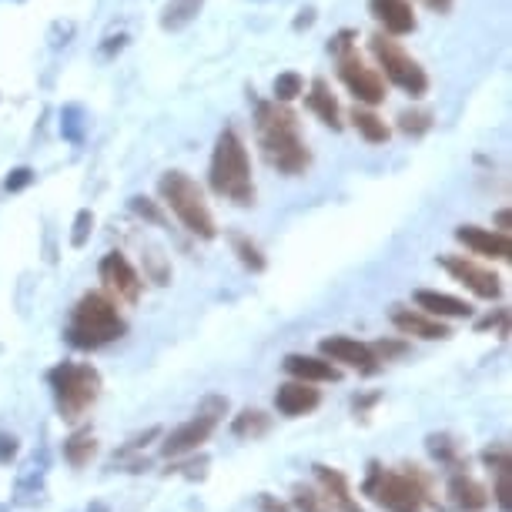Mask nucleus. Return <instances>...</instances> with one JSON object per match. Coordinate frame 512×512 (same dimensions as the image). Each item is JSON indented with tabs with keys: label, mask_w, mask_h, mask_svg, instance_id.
<instances>
[{
	"label": "nucleus",
	"mask_w": 512,
	"mask_h": 512,
	"mask_svg": "<svg viewBox=\"0 0 512 512\" xmlns=\"http://www.w3.org/2000/svg\"><path fill=\"white\" fill-rule=\"evenodd\" d=\"M295 506L298 512H332L325 496H318V492H312L308 486H295Z\"/></svg>",
	"instance_id": "obj_30"
},
{
	"label": "nucleus",
	"mask_w": 512,
	"mask_h": 512,
	"mask_svg": "<svg viewBox=\"0 0 512 512\" xmlns=\"http://www.w3.org/2000/svg\"><path fill=\"white\" fill-rule=\"evenodd\" d=\"M268 425H272V419L262 412V409H245L241 415H235V436H241V439H258V436H265L268 432Z\"/></svg>",
	"instance_id": "obj_25"
},
{
	"label": "nucleus",
	"mask_w": 512,
	"mask_h": 512,
	"mask_svg": "<svg viewBox=\"0 0 512 512\" xmlns=\"http://www.w3.org/2000/svg\"><path fill=\"white\" fill-rule=\"evenodd\" d=\"M201 7H205V0H168L161 14V27L164 31H181L201 14Z\"/></svg>",
	"instance_id": "obj_22"
},
{
	"label": "nucleus",
	"mask_w": 512,
	"mask_h": 512,
	"mask_svg": "<svg viewBox=\"0 0 512 512\" xmlns=\"http://www.w3.org/2000/svg\"><path fill=\"white\" fill-rule=\"evenodd\" d=\"M372 54L379 57L385 77H389L395 88H402L405 94H412V98H422V94L429 91V77H425L419 61L405 54L395 41H385L382 34H375L372 37Z\"/></svg>",
	"instance_id": "obj_8"
},
{
	"label": "nucleus",
	"mask_w": 512,
	"mask_h": 512,
	"mask_svg": "<svg viewBox=\"0 0 512 512\" xmlns=\"http://www.w3.org/2000/svg\"><path fill=\"white\" fill-rule=\"evenodd\" d=\"M352 124H355V131H359L365 141H372V144L389 141V128H385V121L379 118V114H372L365 108H355L352 111Z\"/></svg>",
	"instance_id": "obj_24"
},
{
	"label": "nucleus",
	"mask_w": 512,
	"mask_h": 512,
	"mask_svg": "<svg viewBox=\"0 0 512 512\" xmlns=\"http://www.w3.org/2000/svg\"><path fill=\"white\" fill-rule=\"evenodd\" d=\"M422 4L429 7V11H436V14H446L452 7V0H422Z\"/></svg>",
	"instance_id": "obj_37"
},
{
	"label": "nucleus",
	"mask_w": 512,
	"mask_h": 512,
	"mask_svg": "<svg viewBox=\"0 0 512 512\" xmlns=\"http://www.w3.org/2000/svg\"><path fill=\"white\" fill-rule=\"evenodd\" d=\"M34 181V171L31 168H14L11 175H7V191H24L27 185Z\"/></svg>",
	"instance_id": "obj_34"
},
{
	"label": "nucleus",
	"mask_w": 512,
	"mask_h": 512,
	"mask_svg": "<svg viewBox=\"0 0 512 512\" xmlns=\"http://www.w3.org/2000/svg\"><path fill=\"white\" fill-rule=\"evenodd\" d=\"M298 94H302V74H295V71H285V74H278L275 77V101H295Z\"/></svg>",
	"instance_id": "obj_28"
},
{
	"label": "nucleus",
	"mask_w": 512,
	"mask_h": 512,
	"mask_svg": "<svg viewBox=\"0 0 512 512\" xmlns=\"http://www.w3.org/2000/svg\"><path fill=\"white\" fill-rule=\"evenodd\" d=\"M392 325L399 328L402 335H419V338H449V328L429 318L425 312H415V308H392Z\"/></svg>",
	"instance_id": "obj_16"
},
{
	"label": "nucleus",
	"mask_w": 512,
	"mask_h": 512,
	"mask_svg": "<svg viewBox=\"0 0 512 512\" xmlns=\"http://www.w3.org/2000/svg\"><path fill=\"white\" fill-rule=\"evenodd\" d=\"M399 128L405 134H412V138H419V134H425L432 128V114H425V111H402L399 114Z\"/></svg>",
	"instance_id": "obj_29"
},
{
	"label": "nucleus",
	"mask_w": 512,
	"mask_h": 512,
	"mask_svg": "<svg viewBox=\"0 0 512 512\" xmlns=\"http://www.w3.org/2000/svg\"><path fill=\"white\" fill-rule=\"evenodd\" d=\"M449 496H452V502H456L459 509H466V512H476V509L489 506L486 486L476 482L472 476H466V472H456V476L449 479Z\"/></svg>",
	"instance_id": "obj_20"
},
{
	"label": "nucleus",
	"mask_w": 512,
	"mask_h": 512,
	"mask_svg": "<svg viewBox=\"0 0 512 512\" xmlns=\"http://www.w3.org/2000/svg\"><path fill=\"white\" fill-rule=\"evenodd\" d=\"M158 191H161L164 205L175 211L178 221L191 231V235L215 238V218H211L205 195H201L195 178H188L185 171H168V175H161Z\"/></svg>",
	"instance_id": "obj_5"
},
{
	"label": "nucleus",
	"mask_w": 512,
	"mask_h": 512,
	"mask_svg": "<svg viewBox=\"0 0 512 512\" xmlns=\"http://www.w3.org/2000/svg\"><path fill=\"white\" fill-rule=\"evenodd\" d=\"M456 238H459L466 248L476 251V255L506 258V262L512 258V241H509V235H502V231L476 228V225H462V228H456Z\"/></svg>",
	"instance_id": "obj_13"
},
{
	"label": "nucleus",
	"mask_w": 512,
	"mask_h": 512,
	"mask_svg": "<svg viewBox=\"0 0 512 512\" xmlns=\"http://www.w3.org/2000/svg\"><path fill=\"white\" fill-rule=\"evenodd\" d=\"M285 372L302 382H338L342 379L338 365H332L328 359H315V355H288Z\"/></svg>",
	"instance_id": "obj_18"
},
{
	"label": "nucleus",
	"mask_w": 512,
	"mask_h": 512,
	"mask_svg": "<svg viewBox=\"0 0 512 512\" xmlns=\"http://www.w3.org/2000/svg\"><path fill=\"white\" fill-rule=\"evenodd\" d=\"M225 412H228V399H225V395H208V399L198 405L195 419H188L185 425H178V429L171 432L168 439H164L161 452L168 459H178V456H188V452H195L201 442H208V436L215 432V425L221 422V415H225Z\"/></svg>",
	"instance_id": "obj_7"
},
{
	"label": "nucleus",
	"mask_w": 512,
	"mask_h": 512,
	"mask_svg": "<svg viewBox=\"0 0 512 512\" xmlns=\"http://www.w3.org/2000/svg\"><path fill=\"white\" fill-rule=\"evenodd\" d=\"M17 436H11V432H0V462H11L17 456Z\"/></svg>",
	"instance_id": "obj_35"
},
{
	"label": "nucleus",
	"mask_w": 512,
	"mask_h": 512,
	"mask_svg": "<svg viewBox=\"0 0 512 512\" xmlns=\"http://www.w3.org/2000/svg\"><path fill=\"white\" fill-rule=\"evenodd\" d=\"M442 265L449 268L452 275L459 278L462 285L469 288L472 295H479V298H499L502 292V285H499V275L496 272H489V268H482L476 262H469V258H442Z\"/></svg>",
	"instance_id": "obj_12"
},
{
	"label": "nucleus",
	"mask_w": 512,
	"mask_h": 512,
	"mask_svg": "<svg viewBox=\"0 0 512 512\" xmlns=\"http://www.w3.org/2000/svg\"><path fill=\"white\" fill-rule=\"evenodd\" d=\"M131 211H134L138 218H148L151 225H161V211L154 208L148 198H141V195H138V198H131Z\"/></svg>",
	"instance_id": "obj_33"
},
{
	"label": "nucleus",
	"mask_w": 512,
	"mask_h": 512,
	"mask_svg": "<svg viewBox=\"0 0 512 512\" xmlns=\"http://www.w3.org/2000/svg\"><path fill=\"white\" fill-rule=\"evenodd\" d=\"M211 188L221 198L235 201V205H251L255 201V185H251V161L245 141L235 131H221L211 154Z\"/></svg>",
	"instance_id": "obj_2"
},
{
	"label": "nucleus",
	"mask_w": 512,
	"mask_h": 512,
	"mask_svg": "<svg viewBox=\"0 0 512 512\" xmlns=\"http://www.w3.org/2000/svg\"><path fill=\"white\" fill-rule=\"evenodd\" d=\"M318 402H322L318 389H312V382H302V379L278 385V395H275V405L282 415H305V412H312Z\"/></svg>",
	"instance_id": "obj_14"
},
{
	"label": "nucleus",
	"mask_w": 512,
	"mask_h": 512,
	"mask_svg": "<svg viewBox=\"0 0 512 512\" xmlns=\"http://www.w3.org/2000/svg\"><path fill=\"white\" fill-rule=\"evenodd\" d=\"M322 355H325L328 362H338V365H349V369H359L362 375H372L375 369H379V359H375L372 345L355 342V338H345V335L322 338Z\"/></svg>",
	"instance_id": "obj_10"
},
{
	"label": "nucleus",
	"mask_w": 512,
	"mask_h": 512,
	"mask_svg": "<svg viewBox=\"0 0 512 512\" xmlns=\"http://www.w3.org/2000/svg\"><path fill=\"white\" fill-rule=\"evenodd\" d=\"M91 231H94V215H91L88 208L77 211L74 231H71V245H74V248H84V245H88V238H91Z\"/></svg>",
	"instance_id": "obj_31"
},
{
	"label": "nucleus",
	"mask_w": 512,
	"mask_h": 512,
	"mask_svg": "<svg viewBox=\"0 0 512 512\" xmlns=\"http://www.w3.org/2000/svg\"><path fill=\"white\" fill-rule=\"evenodd\" d=\"M512 466H502V469H496L499 472V482H496V502H499V509L502 512H509L512 509V499H509V479H512V472H509Z\"/></svg>",
	"instance_id": "obj_32"
},
{
	"label": "nucleus",
	"mask_w": 512,
	"mask_h": 512,
	"mask_svg": "<svg viewBox=\"0 0 512 512\" xmlns=\"http://www.w3.org/2000/svg\"><path fill=\"white\" fill-rule=\"evenodd\" d=\"M231 245H235V255L241 258V265L251 268V272H262V268H265V255L258 251L255 241H248L245 235H231Z\"/></svg>",
	"instance_id": "obj_27"
},
{
	"label": "nucleus",
	"mask_w": 512,
	"mask_h": 512,
	"mask_svg": "<svg viewBox=\"0 0 512 512\" xmlns=\"http://www.w3.org/2000/svg\"><path fill=\"white\" fill-rule=\"evenodd\" d=\"M94 456H98V439H94L91 429L74 432V436L64 442V459L71 462L74 469H84Z\"/></svg>",
	"instance_id": "obj_21"
},
{
	"label": "nucleus",
	"mask_w": 512,
	"mask_h": 512,
	"mask_svg": "<svg viewBox=\"0 0 512 512\" xmlns=\"http://www.w3.org/2000/svg\"><path fill=\"white\" fill-rule=\"evenodd\" d=\"M98 272H101L104 288L114 292L118 298H124V302H138V298H141V278H138V272H134L131 262L121 255V251H111V255H104Z\"/></svg>",
	"instance_id": "obj_11"
},
{
	"label": "nucleus",
	"mask_w": 512,
	"mask_h": 512,
	"mask_svg": "<svg viewBox=\"0 0 512 512\" xmlns=\"http://www.w3.org/2000/svg\"><path fill=\"white\" fill-rule=\"evenodd\" d=\"M415 305H419L425 315H436V318H469L472 315L469 302H462V298L446 295V292H429V288H419V292H415Z\"/></svg>",
	"instance_id": "obj_19"
},
{
	"label": "nucleus",
	"mask_w": 512,
	"mask_h": 512,
	"mask_svg": "<svg viewBox=\"0 0 512 512\" xmlns=\"http://www.w3.org/2000/svg\"><path fill=\"white\" fill-rule=\"evenodd\" d=\"M338 74H342L345 88H349L362 104H382L385 101V81L372 67H365V61L352 47L338 51Z\"/></svg>",
	"instance_id": "obj_9"
},
{
	"label": "nucleus",
	"mask_w": 512,
	"mask_h": 512,
	"mask_svg": "<svg viewBox=\"0 0 512 512\" xmlns=\"http://www.w3.org/2000/svg\"><path fill=\"white\" fill-rule=\"evenodd\" d=\"M375 21H379L389 34H412L415 31V14L409 0H369Z\"/></svg>",
	"instance_id": "obj_15"
},
{
	"label": "nucleus",
	"mask_w": 512,
	"mask_h": 512,
	"mask_svg": "<svg viewBox=\"0 0 512 512\" xmlns=\"http://www.w3.org/2000/svg\"><path fill=\"white\" fill-rule=\"evenodd\" d=\"M124 335V318L118 315V305L104 292L84 295L74 305L71 325H67V342L77 349H101V345L114 342Z\"/></svg>",
	"instance_id": "obj_3"
},
{
	"label": "nucleus",
	"mask_w": 512,
	"mask_h": 512,
	"mask_svg": "<svg viewBox=\"0 0 512 512\" xmlns=\"http://www.w3.org/2000/svg\"><path fill=\"white\" fill-rule=\"evenodd\" d=\"M47 382H51V389H54L57 412H61V419H67V422L81 419V415L88 412L101 395L98 369L81 365V362L57 365V369H51V375H47Z\"/></svg>",
	"instance_id": "obj_4"
},
{
	"label": "nucleus",
	"mask_w": 512,
	"mask_h": 512,
	"mask_svg": "<svg viewBox=\"0 0 512 512\" xmlns=\"http://www.w3.org/2000/svg\"><path fill=\"white\" fill-rule=\"evenodd\" d=\"M425 442H429V452H432V456H436L439 462H446V466H452V469H462V466H466L459 442L452 439V436H446V432H442V436H429Z\"/></svg>",
	"instance_id": "obj_26"
},
{
	"label": "nucleus",
	"mask_w": 512,
	"mask_h": 512,
	"mask_svg": "<svg viewBox=\"0 0 512 512\" xmlns=\"http://www.w3.org/2000/svg\"><path fill=\"white\" fill-rule=\"evenodd\" d=\"M496 225H499L502 235H509V228H512V211H509V208H502V211H499V215H496Z\"/></svg>",
	"instance_id": "obj_36"
},
{
	"label": "nucleus",
	"mask_w": 512,
	"mask_h": 512,
	"mask_svg": "<svg viewBox=\"0 0 512 512\" xmlns=\"http://www.w3.org/2000/svg\"><path fill=\"white\" fill-rule=\"evenodd\" d=\"M362 489L385 512H422L425 506V482L419 479V472H392L372 462Z\"/></svg>",
	"instance_id": "obj_6"
},
{
	"label": "nucleus",
	"mask_w": 512,
	"mask_h": 512,
	"mask_svg": "<svg viewBox=\"0 0 512 512\" xmlns=\"http://www.w3.org/2000/svg\"><path fill=\"white\" fill-rule=\"evenodd\" d=\"M315 476L318 482H322L325 489V502L328 506H335L338 512H365L359 502L352 499V489L349 482H345V476L338 469H328V466H315Z\"/></svg>",
	"instance_id": "obj_17"
},
{
	"label": "nucleus",
	"mask_w": 512,
	"mask_h": 512,
	"mask_svg": "<svg viewBox=\"0 0 512 512\" xmlns=\"http://www.w3.org/2000/svg\"><path fill=\"white\" fill-rule=\"evenodd\" d=\"M258 141H262L265 158L282 175H298L308 168V148L298 134V121L282 101L258 104Z\"/></svg>",
	"instance_id": "obj_1"
},
{
	"label": "nucleus",
	"mask_w": 512,
	"mask_h": 512,
	"mask_svg": "<svg viewBox=\"0 0 512 512\" xmlns=\"http://www.w3.org/2000/svg\"><path fill=\"white\" fill-rule=\"evenodd\" d=\"M308 108H312L318 118H322L328 128H338V101L332 98V91H328V84L318 77V81L312 84V94H308Z\"/></svg>",
	"instance_id": "obj_23"
}]
</instances>
